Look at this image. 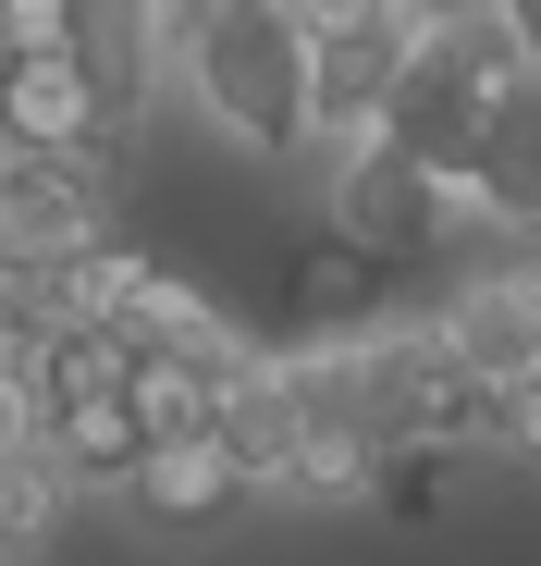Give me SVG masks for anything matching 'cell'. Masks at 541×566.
Returning <instances> with one entry per match:
<instances>
[{"instance_id": "6da1fadb", "label": "cell", "mask_w": 541, "mask_h": 566, "mask_svg": "<svg viewBox=\"0 0 541 566\" xmlns=\"http://www.w3.org/2000/svg\"><path fill=\"white\" fill-rule=\"evenodd\" d=\"M172 74L210 112V136H234L246 160H308V25L284 0H222Z\"/></svg>"}, {"instance_id": "7a4b0ae2", "label": "cell", "mask_w": 541, "mask_h": 566, "mask_svg": "<svg viewBox=\"0 0 541 566\" xmlns=\"http://www.w3.org/2000/svg\"><path fill=\"white\" fill-rule=\"evenodd\" d=\"M517 50H529V38L492 13V0H468V13H431L370 136H382V148H406V160H418V172H443V185H468V136H480V99H492V74H505Z\"/></svg>"}, {"instance_id": "3957f363", "label": "cell", "mask_w": 541, "mask_h": 566, "mask_svg": "<svg viewBox=\"0 0 541 566\" xmlns=\"http://www.w3.org/2000/svg\"><path fill=\"white\" fill-rule=\"evenodd\" d=\"M357 431L382 443H492L505 431V382L443 345V321H370L357 333Z\"/></svg>"}, {"instance_id": "277c9868", "label": "cell", "mask_w": 541, "mask_h": 566, "mask_svg": "<svg viewBox=\"0 0 541 566\" xmlns=\"http://www.w3.org/2000/svg\"><path fill=\"white\" fill-rule=\"evenodd\" d=\"M418 25H431V0H344V13L308 25V148L344 160L357 136L382 124V99H394Z\"/></svg>"}, {"instance_id": "5b68a950", "label": "cell", "mask_w": 541, "mask_h": 566, "mask_svg": "<svg viewBox=\"0 0 541 566\" xmlns=\"http://www.w3.org/2000/svg\"><path fill=\"white\" fill-rule=\"evenodd\" d=\"M332 222H344V234H370L382 259H431V247L480 234V222H468V185L418 172V160L382 148V136H357V148L332 160Z\"/></svg>"}, {"instance_id": "8992f818", "label": "cell", "mask_w": 541, "mask_h": 566, "mask_svg": "<svg viewBox=\"0 0 541 566\" xmlns=\"http://www.w3.org/2000/svg\"><path fill=\"white\" fill-rule=\"evenodd\" d=\"M468 222L480 234H541V50H517L468 136Z\"/></svg>"}, {"instance_id": "52a82bcc", "label": "cell", "mask_w": 541, "mask_h": 566, "mask_svg": "<svg viewBox=\"0 0 541 566\" xmlns=\"http://www.w3.org/2000/svg\"><path fill=\"white\" fill-rule=\"evenodd\" d=\"M112 234V148H0V247L74 259Z\"/></svg>"}, {"instance_id": "ba28073f", "label": "cell", "mask_w": 541, "mask_h": 566, "mask_svg": "<svg viewBox=\"0 0 541 566\" xmlns=\"http://www.w3.org/2000/svg\"><path fill=\"white\" fill-rule=\"evenodd\" d=\"M394 271L406 259H382L370 234H344V222H320V234H296L284 247V333H370V321H394Z\"/></svg>"}, {"instance_id": "9c48e42d", "label": "cell", "mask_w": 541, "mask_h": 566, "mask_svg": "<svg viewBox=\"0 0 541 566\" xmlns=\"http://www.w3.org/2000/svg\"><path fill=\"white\" fill-rule=\"evenodd\" d=\"M431 321H443V345H456L480 382H517V369H541V234H529L517 259H480Z\"/></svg>"}, {"instance_id": "30bf717a", "label": "cell", "mask_w": 541, "mask_h": 566, "mask_svg": "<svg viewBox=\"0 0 541 566\" xmlns=\"http://www.w3.org/2000/svg\"><path fill=\"white\" fill-rule=\"evenodd\" d=\"M112 86L86 50H0V148H112Z\"/></svg>"}, {"instance_id": "8fae6325", "label": "cell", "mask_w": 541, "mask_h": 566, "mask_svg": "<svg viewBox=\"0 0 541 566\" xmlns=\"http://www.w3.org/2000/svg\"><path fill=\"white\" fill-rule=\"evenodd\" d=\"M222 455H234V493H284V455H296V395H284V357H246L234 382H222Z\"/></svg>"}, {"instance_id": "7c38bea8", "label": "cell", "mask_w": 541, "mask_h": 566, "mask_svg": "<svg viewBox=\"0 0 541 566\" xmlns=\"http://www.w3.org/2000/svg\"><path fill=\"white\" fill-rule=\"evenodd\" d=\"M38 443H50V468H62L74 493H136V455H148V431H136V407H124V395L50 407V419H38Z\"/></svg>"}, {"instance_id": "4fadbf2b", "label": "cell", "mask_w": 541, "mask_h": 566, "mask_svg": "<svg viewBox=\"0 0 541 566\" xmlns=\"http://www.w3.org/2000/svg\"><path fill=\"white\" fill-rule=\"evenodd\" d=\"M136 505H160V517H210V505H234V455L198 431V443H148L136 455Z\"/></svg>"}, {"instance_id": "5bb4252c", "label": "cell", "mask_w": 541, "mask_h": 566, "mask_svg": "<svg viewBox=\"0 0 541 566\" xmlns=\"http://www.w3.org/2000/svg\"><path fill=\"white\" fill-rule=\"evenodd\" d=\"M468 455L480 443H382L370 455V493H382V517H443V505H456V481H468Z\"/></svg>"}, {"instance_id": "9a60e30c", "label": "cell", "mask_w": 541, "mask_h": 566, "mask_svg": "<svg viewBox=\"0 0 541 566\" xmlns=\"http://www.w3.org/2000/svg\"><path fill=\"white\" fill-rule=\"evenodd\" d=\"M62 468H50V443H0V554H38L50 530H62Z\"/></svg>"}, {"instance_id": "2e32d148", "label": "cell", "mask_w": 541, "mask_h": 566, "mask_svg": "<svg viewBox=\"0 0 541 566\" xmlns=\"http://www.w3.org/2000/svg\"><path fill=\"white\" fill-rule=\"evenodd\" d=\"M148 271H160V247H136V234H86V247L62 259V283H74L86 321H124V308L148 296Z\"/></svg>"}, {"instance_id": "e0dca14e", "label": "cell", "mask_w": 541, "mask_h": 566, "mask_svg": "<svg viewBox=\"0 0 541 566\" xmlns=\"http://www.w3.org/2000/svg\"><path fill=\"white\" fill-rule=\"evenodd\" d=\"M99 0H0V50H86Z\"/></svg>"}, {"instance_id": "ac0fdd59", "label": "cell", "mask_w": 541, "mask_h": 566, "mask_svg": "<svg viewBox=\"0 0 541 566\" xmlns=\"http://www.w3.org/2000/svg\"><path fill=\"white\" fill-rule=\"evenodd\" d=\"M492 443L541 468V369H517V382H505V431H492Z\"/></svg>"}, {"instance_id": "d6986e66", "label": "cell", "mask_w": 541, "mask_h": 566, "mask_svg": "<svg viewBox=\"0 0 541 566\" xmlns=\"http://www.w3.org/2000/svg\"><path fill=\"white\" fill-rule=\"evenodd\" d=\"M492 13H505V25H517L529 50H541V0H492Z\"/></svg>"}, {"instance_id": "ffe728a7", "label": "cell", "mask_w": 541, "mask_h": 566, "mask_svg": "<svg viewBox=\"0 0 541 566\" xmlns=\"http://www.w3.org/2000/svg\"><path fill=\"white\" fill-rule=\"evenodd\" d=\"M284 13H296V25H320V13H344V0H284Z\"/></svg>"}]
</instances>
